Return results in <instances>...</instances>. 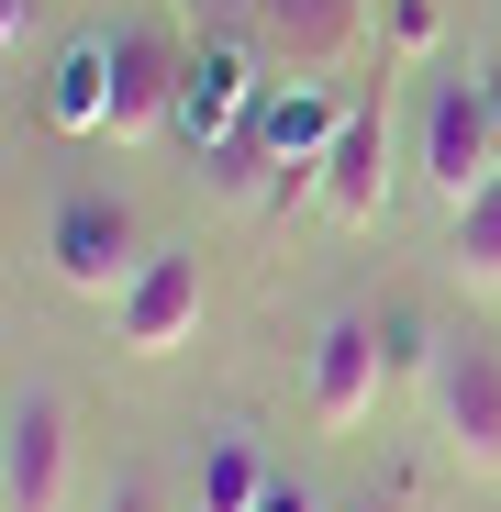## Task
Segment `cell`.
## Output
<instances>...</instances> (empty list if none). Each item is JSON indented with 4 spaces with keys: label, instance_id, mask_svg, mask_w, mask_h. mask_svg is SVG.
Segmentation results:
<instances>
[{
    "label": "cell",
    "instance_id": "17",
    "mask_svg": "<svg viewBox=\"0 0 501 512\" xmlns=\"http://www.w3.org/2000/svg\"><path fill=\"white\" fill-rule=\"evenodd\" d=\"M346 512H412V501H401V490H368V501H346Z\"/></svg>",
    "mask_w": 501,
    "mask_h": 512
},
{
    "label": "cell",
    "instance_id": "6",
    "mask_svg": "<svg viewBox=\"0 0 501 512\" xmlns=\"http://www.w3.org/2000/svg\"><path fill=\"white\" fill-rule=\"evenodd\" d=\"M401 156H412V123L390 112V78H379V90H357L346 123H334L323 179H312V212H323L334 234H379V223H390V167H401Z\"/></svg>",
    "mask_w": 501,
    "mask_h": 512
},
{
    "label": "cell",
    "instance_id": "19",
    "mask_svg": "<svg viewBox=\"0 0 501 512\" xmlns=\"http://www.w3.org/2000/svg\"><path fill=\"white\" fill-rule=\"evenodd\" d=\"M490 34H501V0H490Z\"/></svg>",
    "mask_w": 501,
    "mask_h": 512
},
{
    "label": "cell",
    "instance_id": "9",
    "mask_svg": "<svg viewBox=\"0 0 501 512\" xmlns=\"http://www.w3.org/2000/svg\"><path fill=\"white\" fill-rule=\"evenodd\" d=\"M101 323H112V346H123L134 368L190 357V346H201V323H212V268H201V245H145L134 290H123Z\"/></svg>",
    "mask_w": 501,
    "mask_h": 512
},
{
    "label": "cell",
    "instance_id": "10",
    "mask_svg": "<svg viewBox=\"0 0 501 512\" xmlns=\"http://www.w3.org/2000/svg\"><path fill=\"white\" fill-rule=\"evenodd\" d=\"M435 279L457 290V301H479V312H501V179L468 201V212H446V245H435Z\"/></svg>",
    "mask_w": 501,
    "mask_h": 512
},
{
    "label": "cell",
    "instance_id": "15",
    "mask_svg": "<svg viewBox=\"0 0 501 512\" xmlns=\"http://www.w3.org/2000/svg\"><path fill=\"white\" fill-rule=\"evenodd\" d=\"M101 512H167V501H156V479H134V468H123V479L101 490Z\"/></svg>",
    "mask_w": 501,
    "mask_h": 512
},
{
    "label": "cell",
    "instance_id": "2",
    "mask_svg": "<svg viewBox=\"0 0 501 512\" xmlns=\"http://www.w3.org/2000/svg\"><path fill=\"white\" fill-rule=\"evenodd\" d=\"M223 45H245L268 78H346L379 34V0H190Z\"/></svg>",
    "mask_w": 501,
    "mask_h": 512
},
{
    "label": "cell",
    "instance_id": "12",
    "mask_svg": "<svg viewBox=\"0 0 501 512\" xmlns=\"http://www.w3.org/2000/svg\"><path fill=\"white\" fill-rule=\"evenodd\" d=\"M101 112H112V56H101V34H78L56 56V78H45V123L67 145H101Z\"/></svg>",
    "mask_w": 501,
    "mask_h": 512
},
{
    "label": "cell",
    "instance_id": "16",
    "mask_svg": "<svg viewBox=\"0 0 501 512\" xmlns=\"http://www.w3.org/2000/svg\"><path fill=\"white\" fill-rule=\"evenodd\" d=\"M257 512H323V501H312V490H301V479H290V468H279V479H268V501H257Z\"/></svg>",
    "mask_w": 501,
    "mask_h": 512
},
{
    "label": "cell",
    "instance_id": "18",
    "mask_svg": "<svg viewBox=\"0 0 501 512\" xmlns=\"http://www.w3.org/2000/svg\"><path fill=\"white\" fill-rule=\"evenodd\" d=\"M490 101H501V67H490Z\"/></svg>",
    "mask_w": 501,
    "mask_h": 512
},
{
    "label": "cell",
    "instance_id": "8",
    "mask_svg": "<svg viewBox=\"0 0 501 512\" xmlns=\"http://www.w3.org/2000/svg\"><path fill=\"white\" fill-rule=\"evenodd\" d=\"M78 501V401L56 379H12L0 401V512H67Z\"/></svg>",
    "mask_w": 501,
    "mask_h": 512
},
{
    "label": "cell",
    "instance_id": "4",
    "mask_svg": "<svg viewBox=\"0 0 501 512\" xmlns=\"http://www.w3.org/2000/svg\"><path fill=\"white\" fill-rule=\"evenodd\" d=\"M101 56H112L101 145H112V156L167 145V134H179V90H190V45H179V23H156V12H112V23H101Z\"/></svg>",
    "mask_w": 501,
    "mask_h": 512
},
{
    "label": "cell",
    "instance_id": "11",
    "mask_svg": "<svg viewBox=\"0 0 501 512\" xmlns=\"http://www.w3.org/2000/svg\"><path fill=\"white\" fill-rule=\"evenodd\" d=\"M268 446L245 435V423H212L201 435V457H190V512H257L268 501Z\"/></svg>",
    "mask_w": 501,
    "mask_h": 512
},
{
    "label": "cell",
    "instance_id": "5",
    "mask_svg": "<svg viewBox=\"0 0 501 512\" xmlns=\"http://www.w3.org/2000/svg\"><path fill=\"white\" fill-rule=\"evenodd\" d=\"M34 256H45V279L67 301H101L112 312L134 290V268H145V234H134V212L112 190H56L45 223H34Z\"/></svg>",
    "mask_w": 501,
    "mask_h": 512
},
{
    "label": "cell",
    "instance_id": "7",
    "mask_svg": "<svg viewBox=\"0 0 501 512\" xmlns=\"http://www.w3.org/2000/svg\"><path fill=\"white\" fill-rule=\"evenodd\" d=\"M379 390H390V323L379 312H323L312 323V357H301V412H312V435L323 446H346L379 423Z\"/></svg>",
    "mask_w": 501,
    "mask_h": 512
},
{
    "label": "cell",
    "instance_id": "14",
    "mask_svg": "<svg viewBox=\"0 0 501 512\" xmlns=\"http://www.w3.org/2000/svg\"><path fill=\"white\" fill-rule=\"evenodd\" d=\"M435 34H446L435 0H390V56H435Z\"/></svg>",
    "mask_w": 501,
    "mask_h": 512
},
{
    "label": "cell",
    "instance_id": "13",
    "mask_svg": "<svg viewBox=\"0 0 501 512\" xmlns=\"http://www.w3.org/2000/svg\"><path fill=\"white\" fill-rule=\"evenodd\" d=\"M45 34H56V0H0V56H12V67H23Z\"/></svg>",
    "mask_w": 501,
    "mask_h": 512
},
{
    "label": "cell",
    "instance_id": "3",
    "mask_svg": "<svg viewBox=\"0 0 501 512\" xmlns=\"http://www.w3.org/2000/svg\"><path fill=\"white\" fill-rule=\"evenodd\" d=\"M412 179L435 190V212H468L501 179V101L479 67H424V90H412Z\"/></svg>",
    "mask_w": 501,
    "mask_h": 512
},
{
    "label": "cell",
    "instance_id": "1",
    "mask_svg": "<svg viewBox=\"0 0 501 512\" xmlns=\"http://www.w3.org/2000/svg\"><path fill=\"white\" fill-rule=\"evenodd\" d=\"M424 435L468 490H501V334L446 323L424 346Z\"/></svg>",
    "mask_w": 501,
    "mask_h": 512
}]
</instances>
